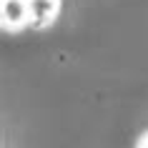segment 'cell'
I'll return each instance as SVG.
<instances>
[{"instance_id":"7a4b0ae2","label":"cell","mask_w":148,"mask_h":148,"mask_svg":"<svg viewBox=\"0 0 148 148\" xmlns=\"http://www.w3.org/2000/svg\"><path fill=\"white\" fill-rule=\"evenodd\" d=\"M30 30H48L58 23L63 13V0H28Z\"/></svg>"},{"instance_id":"6da1fadb","label":"cell","mask_w":148,"mask_h":148,"mask_svg":"<svg viewBox=\"0 0 148 148\" xmlns=\"http://www.w3.org/2000/svg\"><path fill=\"white\" fill-rule=\"evenodd\" d=\"M0 28L3 33H23L30 28L28 0H0Z\"/></svg>"},{"instance_id":"3957f363","label":"cell","mask_w":148,"mask_h":148,"mask_svg":"<svg viewBox=\"0 0 148 148\" xmlns=\"http://www.w3.org/2000/svg\"><path fill=\"white\" fill-rule=\"evenodd\" d=\"M133 148H148V131H143L138 138H136V146Z\"/></svg>"}]
</instances>
